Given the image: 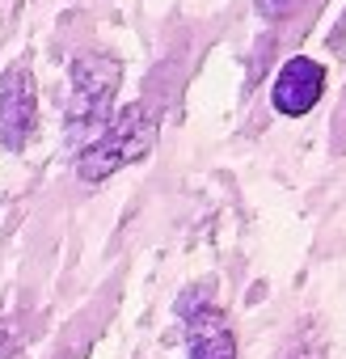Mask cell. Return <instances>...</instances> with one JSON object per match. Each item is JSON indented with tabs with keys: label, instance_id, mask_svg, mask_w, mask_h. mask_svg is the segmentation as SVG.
<instances>
[{
	"label": "cell",
	"instance_id": "cell-7",
	"mask_svg": "<svg viewBox=\"0 0 346 359\" xmlns=\"http://www.w3.org/2000/svg\"><path fill=\"white\" fill-rule=\"evenodd\" d=\"M5 342H9V325H5V317H0V351H5Z\"/></svg>",
	"mask_w": 346,
	"mask_h": 359
},
{
	"label": "cell",
	"instance_id": "cell-5",
	"mask_svg": "<svg viewBox=\"0 0 346 359\" xmlns=\"http://www.w3.org/2000/svg\"><path fill=\"white\" fill-rule=\"evenodd\" d=\"M191 359H237V338L216 309L191 317Z\"/></svg>",
	"mask_w": 346,
	"mask_h": 359
},
{
	"label": "cell",
	"instance_id": "cell-3",
	"mask_svg": "<svg viewBox=\"0 0 346 359\" xmlns=\"http://www.w3.org/2000/svg\"><path fill=\"white\" fill-rule=\"evenodd\" d=\"M34 127H39V93H34L30 64L18 60L0 76V144L9 152H22Z\"/></svg>",
	"mask_w": 346,
	"mask_h": 359
},
{
	"label": "cell",
	"instance_id": "cell-6",
	"mask_svg": "<svg viewBox=\"0 0 346 359\" xmlns=\"http://www.w3.org/2000/svg\"><path fill=\"white\" fill-rule=\"evenodd\" d=\"M254 5H258V13H262L266 22H283L287 13H296V9L304 5V0H254Z\"/></svg>",
	"mask_w": 346,
	"mask_h": 359
},
{
	"label": "cell",
	"instance_id": "cell-1",
	"mask_svg": "<svg viewBox=\"0 0 346 359\" xmlns=\"http://www.w3.org/2000/svg\"><path fill=\"white\" fill-rule=\"evenodd\" d=\"M156 144V118L135 102V106H123L76 156V177L81 182H106L118 169L144 161Z\"/></svg>",
	"mask_w": 346,
	"mask_h": 359
},
{
	"label": "cell",
	"instance_id": "cell-2",
	"mask_svg": "<svg viewBox=\"0 0 346 359\" xmlns=\"http://www.w3.org/2000/svg\"><path fill=\"white\" fill-rule=\"evenodd\" d=\"M118 89V64L106 55H81L72 64V127L102 131L110 123V102Z\"/></svg>",
	"mask_w": 346,
	"mask_h": 359
},
{
	"label": "cell",
	"instance_id": "cell-4",
	"mask_svg": "<svg viewBox=\"0 0 346 359\" xmlns=\"http://www.w3.org/2000/svg\"><path fill=\"white\" fill-rule=\"evenodd\" d=\"M325 97V64L312 55H291L270 85V106L283 118H304Z\"/></svg>",
	"mask_w": 346,
	"mask_h": 359
}]
</instances>
